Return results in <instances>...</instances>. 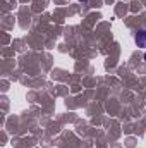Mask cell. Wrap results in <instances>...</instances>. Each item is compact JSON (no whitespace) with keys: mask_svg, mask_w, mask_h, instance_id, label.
I'll use <instances>...</instances> for the list:
<instances>
[{"mask_svg":"<svg viewBox=\"0 0 146 148\" xmlns=\"http://www.w3.org/2000/svg\"><path fill=\"white\" fill-rule=\"evenodd\" d=\"M134 40H136V45L138 47H141V48H145L146 47V29H138V33L134 35Z\"/></svg>","mask_w":146,"mask_h":148,"instance_id":"cell-1","label":"cell"},{"mask_svg":"<svg viewBox=\"0 0 146 148\" xmlns=\"http://www.w3.org/2000/svg\"><path fill=\"white\" fill-rule=\"evenodd\" d=\"M145 62H146V52H145Z\"/></svg>","mask_w":146,"mask_h":148,"instance_id":"cell-2","label":"cell"}]
</instances>
